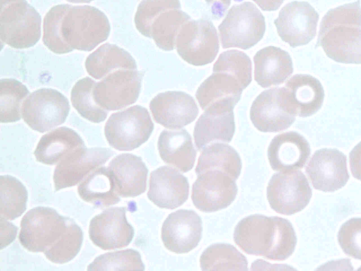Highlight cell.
<instances>
[{
	"instance_id": "obj_28",
	"label": "cell",
	"mask_w": 361,
	"mask_h": 271,
	"mask_svg": "<svg viewBox=\"0 0 361 271\" xmlns=\"http://www.w3.org/2000/svg\"><path fill=\"white\" fill-rule=\"evenodd\" d=\"M85 145L81 137L74 130L62 126L44 135L34 155L37 161L54 165L59 163L74 150Z\"/></svg>"
},
{
	"instance_id": "obj_1",
	"label": "cell",
	"mask_w": 361,
	"mask_h": 271,
	"mask_svg": "<svg viewBox=\"0 0 361 271\" xmlns=\"http://www.w3.org/2000/svg\"><path fill=\"white\" fill-rule=\"evenodd\" d=\"M317 46L343 64H361V7L359 0L331 8L319 25Z\"/></svg>"
},
{
	"instance_id": "obj_17",
	"label": "cell",
	"mask_w": 361,
	"mask_h": 271,
	"mask_svg": "<svg viewBox=\"0 0 361 271\" xmlns=\"http://www.w3.org/2000/svg\"><path fill=\"white\" fill-rule=\"evenodd\" d=\"M200 217L193 210H178L166 217L161 227L164 246L176 253H186L195 248L202 237Z\"/></svg>"
},
{
	"instance_id": "obj_10",
	"label": "cell",
	"mask_w": 361,
	"mask_h": 271,
	"mask_svg": "<svg viewBox=\"0 0 361 271\" xmlns=\"http://www.w3.org/2000/svg\"><path fill=\"white\" fill-rule=\"evenodd\" d=\"M142 74L137 70L118 69L96 83L95 102L107 111L126 107L137 100Z\"/></svg>"
},
{
	"instance_id": "obj_7",
	"label": "cell",
	"mask_w": 361,
	"mask_h": 271,
	"mask_svg": "<svg viewBox=\"0 0 361 271\" xmlns=\"http://www.w3.org/2000/svg\"><path fill=\"white\" fill-rule=\"evenodd\" d=\"M69 111L68 100L62 93L51 88H41L26 97L21 114L32 129L44 133L64 123Z\"/></svg>"
},
{
	"instance_id": "obj_5",
	"label": "cell",
	"mask_w": 361,
	"mask_h": 271,
	"mask_svg": "<svg viewBox=\"0 0 361 271\" xmlns=\"http://www.w3.org/2000/svg\"><path fill=\"white\" fill-rule=\"evenodd\" d=\"M0 35L2 42L16 49L34 46L41 36V17L26 0L1 6Z\"/></svg>"
},
{
	"instance_id": "obj_36",
	"label": "cell",
	"mask_w": 361,
	"mask_h": 271,
	"mask_svg": "<svg viewBox=\"0 0 361 271\" xmlns=\"http://www.w3.org/2000/svg\"><path fill=\"white\" fill-rule=\"evenodd\" d=\"M83 234L80 227L68 218L66 230L61 236L44 252L46 258L52 263L63 264L73 259L80 250Z\"/></svg>"
},
{
	"instance_id": "obj_33",
	"label": "cell",
	"mask_w": 361,
	"mask_h": 271,
	"mask_svg": "<svg viewBox=\"0 0 361 271\" xmlns=\"http://www.w3.org/2000/svg\"><path fill=\"white\" fill-rule=\"evenodd\" d=\"M202 270H247V258L233 246L214 243L208 246L200 259Z\"/></svg>"
},
{
	"instance_id": "obj_4",
	"label": "cell",
	"mask_w": 361,
	"mask_h": 271,
	"mask_svg": "<svg viewBox=\"0 0 361 271\" xmlns=\"http://www.w3.org/2000/svg\"><path fill=\"white\" fill-rule=\"evenodd\" d=\"M154 129L147 109L140 105L112 114L104 126L106 139L121 151L133 150L145 143Z\"/></svg>"
},
{
	"instance_id": "obj_26",
	"label": "cell",
	"mask_w": 361,
	"mask_h": 271,
	"mask_svg": "<svg viewBox=\"0 0 361 271\" xmlns=\"http://www.w3.org/2000/svg\"><path fill=\"white\" fill-rule=\"evenodd\" d=\"M190 17L180 8L164 9L153 16L137 30L152 38L157 47L164 51L173 50L177 36Z\"/></svg>"
},
{
	"instance_id": "obj_14",
	"label": "cell",
	"mask_w": 361,
	"mask_h": 271,
	"mask_svg": "<svg viewBox=\"0 0 361 271\" xmlns=\"http://www.w3.org/2000/svg\"><path fill=\"white\" fill-rule=\"evenodd\" d=\"M126 212L124 207H114L94 216L89 226L92 243L103 250L128 246L134 236V229L128 222Z\"/></svg>"
},
{
	"instance_id": "obj_8",
	"label": "cell",
	"mask_w": 361,
	"mask_h": 271,
	"mask_svg": "<svg viewBox=\"0 0 361 271\" xmlns=\"http://www.w3.org/2000/svg\"><path fill=\"white\" fill-rule=\"evenodd\" d=\"M176 47L178 54L188 64L194 66L210 64L219 49L216 30L208 20H189L180 29Z\"/></svg>"
},
{
	"instance_id": "obj_2",
	"label": "cell",
	"mask_w": 361,
	"mask_h": 271,
	"mask_svg": "<svg viewBox=\"0 0 361 271\" xmlns=\"http://www.w3.org/2000/svg\"><path fill=\"white\" fill-rule=\"evenodd\" d=\"M110 24L106 16L91 6H72L62 23V34L73 49L91 51L107 40Z\"/></svg>"
},
{
	"instance_id": "obj_19",
	"label": "cell",
	"mask_w": 361,
	"mask_h": 271,
	"mask_svg": "<svg viewBox=\"0 0 361 271\" xmlns=\"http://www.w3.org/2000/svg\"><path fill=\"white\" fill-rule=\"evenodd\" d=\"M155 121L166 128L178 129L192 122L199 109L194 99L181 91H166L156 95L149 103Z\"/></svg>"
},
{
	"instance_id": "obj_20",
	"label": "cell",
	"mask_w": 361,
	"mask_h": 271,
	"mask_svg": "<svg viewBox=\"0 0 361 271\" xmlns=\"http://www.w3.org/2000/svg\"><path fill=\"white\" fill-rule=\"evenodd\" d=\"M275 228L276 216L252 215L238 223L233 239L246 253L268 258L273 246Z\"/></svg>"
},
{
	"instance_id": "obj_47",
	"label": "cell",
	"mask_w": 361,
	"mask_h": 271,
	"mask_svg": "<svg viewBox=\"0 0 361 271\" xmlns=\"http://www.w3.org/2000/svg\"><path fill=\"white\" fill-rule=\"evenodd\" d=\"M16 1H19V0H1V6H4L9 3Z\"/></svg>"
},
{
	"instance_id": "obj_13",
	"label": "cell",
	"mask_w": 361,
	"mask_h": 271,
	"mask_svg": "<svg viewBox=\"0 0 361 271\" xmlns=\"http://www.w3.org/2000/svg\"><path fill=\"white\" fill-rule=\"evenodd\" d=\"M114 152L109 148L80 147L56 165L53 175L55 191L73 186L92 171L104 164Z\"/></svg>"
},
{
	"instance_id": "obj_22",
	"label": "cell",
	"mask_w": 361,
	"mask_h": 271,
	"mask_svg": "<svg viewBox=\"0 0 361 271\" xmlns=\"http://www.w3.org/2000/svg\"><path fill=\"white\" fill-rule=\"evenodd\" d=\"M187 178L176 169L162 166L150 174L148 198L161 208L175 209L188 199Z\"/></svg>"
},
{
	"instance_id": "obj_30",
	"label": "cell",
	"mask_w": 361,
	"mask_h": 271,
	"mask_svg": "<svg viewBox=\"0 0 361 271\" xmlns=\"http://www.w3.org/2000/svg\"><path fill=\"white\" fill-rule=\"evenodd\" d=\"M87 73L95 79H101L118 69L136 70L137 64L133 56L116 44L105 43L86 59Z\"/></svg>"
},
{
	"instance_id": "obj_45",
	"label": "cell",
	"mask_w": 361,
	"mask_h": 271,
	"mask_svg": "<svg viewBox=\"0 0 361 271\" xmlns=\"http://www.w3.org/2000/svg\"><path fill=\"white\" fill-rule=\"evenodd\" d=\"M262 10L271 11L277 10L284 0H252Z\"/></svg>"
},
{
	"instance_id": "obj_44",
	"label": "cell",
	"mask_w": 361,
	"mask_h": 271,
	"mask_svg": "<svg viewBox=\"0 0 361 271\" xmlns=\"http://www.w3.org/2000/svg\"><path fill=\"white\" fill-rule=\"evenodd\" d=\"M211 7L212 12L219 16L227 10L231 4V0H205Z\"/></svg>"
},
{
	"instance_id": "obj_11",
	"label": "cell",
	"mask_w": 361,
	"mask_h": 271,
	"mask_svg": "<svg viewBox=\"0 0 361 271\" xmlns=\"http://www.w3.org/2000/svg\"><path fill=\"white\" fill-rule=\"evenodd\" d=\"M318 20V13L308 2L295 1L281 8L274 24L281 40L296 47L314 37Z\"/></svg>"
},
{
	"instance_id": "obj_40",
	"label": "cell",
	"mask_w": 361,
	"mask_h": 271,
	"mask_svg": "<svg viewBox=\"0 0 361 271\" xmlns=\"http://www.w3.org/2000/svg\"><path fill=\"white\" fill-rule=\"evenodd\" d=\"M140 253L133 249L109 252L97 257L87 270H144Z\"/></svg>"
},
{
	"instance_id": "obj_25",
	"label": "cell",
	"mask_w": 361,
	"mask_h": 271,
	"mask_svg": "<svg viewBox=\"0 0 361 271\" xmlns=\"http://www.w3.org/2000/svg\"><path fill=\"white\" fill-rule=\"evenodd\" d=\"M255 80L262 88L283 83L293 72L290 54L274 46L259 50L254 56Z\"/></svg>"
},
{
	"instance_id": "obj_32",
	"label": "cell",
	"mask_w": 361,
	"mask_h": 271,
	"mask_svg": "<svg viewBox=\"0 0 361 271\" xmlns=\"http://www.w3.org/2000/svg\"><path fill=\"white\" fill-rule=\"evenodd\" d=\"M241 168L240 157L234 148L227 144L214 143L206 146L202 152L195 172L198 176L209 170H219L236 180Z\"/></svg>"
},
{
	"instance_id": "obj_27",
	"label": "cell",
	"mask_w": 361,
	"mask_h": 271,
	"mask_svg": "<svg viewBox=\"0 0 361 271\" xmlns=\"http://www.w3.org/2000/svg\"><path fill=\"white\" fill-rule=\"evenodd\" d=\"M158 150L162 160L183 172L192 169L196 157V150L190 135L185 129L164 130L158 139Z\"/></svg>"
},
{
	"instance_id": "obj_38",
	"label": "cell",
	"mask_w": 361,
	"mask_h": 271,
	"mask_svg": "<svg viewBox=\"0 0 361 271\" xmlns=\"http://www.w3.org/2000/svg\"><path fill=\"white\" fill-rule=\"evenodd\" d=\"M70 6V4L54 6L44 18L43 42L56 54H66L74 49L66 42L62 34L63 19Z\"/></svg>"
},
{
	"instance_id": "obj_34",
	"label": "cell",
	"mask_w": 361,
	"mask_h": 271,
	"mask_svg": "<svg viewBox=\"0 0 361 271\" xmlns=\"http://www.w3.org/2000/svg\"><path fill=\"white\" fill-rule=\"evenodd\" d=\"M97 83L90 77L78 80L71 90V99L73 107L85 119L93 123L104 121L108 111L101 107L94 98Z\"/></svg>"
},
{
	"instance_id": "obj_43",
	"label": "cell",
	"mask_w": 361,
	"mask_h": 271,
	"mask_svg": "<svg viewBox=\"0 0 361 271\" xmlns=\"http://www.w3.org/2000/svg\"><path fill=\"white\" fill-rule=\"evenodd\" d=\"M349 157L350 167L353 176L361 181V141L351 150Z\"/></svg>"
},
{
	"instance_id": "obj_23",
	"label": "cell",
	"mask_w": 361,
	"mask_h": 271,
	"mask_svg": "<svg viewBox=\"0 0 361 271\" xmlns=\"http://www.w3.org/2000/svg\"><path fill=\"white\" fill-rule=\"evenodd\" d=\"M307 140L295 131L276 135L267 150L271 168L278 171H290L304 167L310 155Z\"/></svg>"
},
{
	"instance_id": "obj_39",
	"label": "cell",
	"mask_w": 361,
	"mask_h": 271,
	"mask_svg": "<svg viewBox=\"0 0 361 271\" xmlns=\"http://www.w3.org/2000/svg\"><path fill=\"white\" fill-rule=\"evenodd\" d=\"M213 72H223L233 76L242 89L248 86L252 80V64L244 52L232 49L221 53L213 66Z\"/></svg>"
},
{
	"instance_id": "obj_37",
	"label": "cell",
	"mask_w": 361,
	"mask_h": 271,
	"mask_svg": "<svg viewBox=\"0 0 361 271\" xmlns=\"http://www.w3.org/2000/svg\"><path fill=\"white\" fill-rule=\"evenodd\" d=\"M0 113L1 122H16L21 119L23 100L29 95L27 87L13 78L1 80Z\"/></svg>"
},
{
	"instance_id": "obj_9",
	"label": "cell",
	"mask_w": 361,
	"mask_h": 271,
	"mask_svg": "<svg viewBox=\"0 0 361 271\" xmlns=\"http://www.w3.org/2000/svg\"><path fill=\"white\" fill-rule=\"evenodd\" d=\"M270 207L277 213L290 215L302 210L312 197L305 174L298 170L274 174L267 186Z\"/></svg>"
},
{
	"instance_id": "obj_31",
	"label": "cell",
	"mask_w": 361,
	"mask_h": 271,
	"mask_svg": "<svg viewBox=\"0 0 361 271\" xmlns=\"http://www.w3.org/2000/svg\"><path fill=\"white\" fill-rule=\"evenodd\" d=\"M243 89L238 81L231 75L223 72H213L198 88L196 99L200 107L205 110L212 104L230 100L237 104Z\"/></svg>"
},
{
	"instance_id": "obj_29",
	"label": "cell",
	"mask_w": 361,
	"mask_h": 271,
	"mask_svg": "<svg viewBox=\"0 0 361 271\" xmlns=\"http://www.w3.org/2000/svg\"><path fill=\"white\" fill-rule=\"evenodd\" d=\"M80 197L97 207H106L121 200L113 175L109 167L92 171L78 186Z\"/></svg>"
},
{
	"instance_id": "obj_35",
	"label": "cell",
	"mask_w": 361,
	"mask_h": 271,
	"mask_svg": "<svg viewBox=\"0 0 361 271\" xmlns=\"http://www.w3.org/2000/svg\"><path fill=\"white\" fill-rule=\"evenodd\" d=\"M0 181L1 217L15 219L26 210L27 189L18 179L10 175H1Z\"/></svg>"
},
{
	"instance_id": "obj_46",
	"label": "cell",
	"mask_w": 361,
	"mask_h": 271,
	"mask_svg": "<svg viewBox=\"0 0 361 271\" xmlns=\"http://www.w3.org/2000/svg\"><path fill=\"white\" fill-rule=\"evenodd\" d=\"M71 3L80 4V3H90L93 0H67Z\"/></svg>"
},
{
	"instance_id": "obj_15",
	"label": "cell",
	"mask_w": 361,
	"mask_h": 271,
	"mask_svg": "<svg viewBox=\"0 0 361 271\" xmlns=\"http://www.w3.org/2000/svg\"><path fill=\"white\" fill-rule=\"evenodd\" d=\"M313 187L324 192H334L343 188L349 179L346 156L336 149L317 150L306 169Z\"/></svg>"
},
{
	"instance_id": "obj_41",
	"label": "cell",
	"mask_w": 361,
	"mask_h": 271,
	"mask_svg": "<svg viewBox=\"0 0 361 271\" xmlns=\"http://www.w3.org/2000/svg\"><path fill=\"white\" fill-rule=\"evenodd\" d=\"M338 241L346 255L361 260V217L351 218L341 225Z\"/></svg>"
},
{
	"instance_id": "obj_21",
	"label": "cell",
	"mask_w": 361,
	"mask_h": 271,
	"mask_svg": "<svg viewBox=\"0 0 361 271\" xmlns=\"http://www.w3.org/2000/svg\"><path fill=\"white\" fill-rule=\"evenodd\" d=\"M250 116L252 123L262 132H279L289 128L295 120L283 103L281 88L261 92L252 104Z\"/></svg>"
},
{
	"instance_id": "obj_6",
	"label": "cell",
	"mask_w": 361,
	"mask_h": 271,
	"mask_svg": "<svg viewBox=\"0 0 361 271\" xmlns=\"http://www.w3.org/2000/svg\"><path fill=\"white\" fill-rule=\"evenodd\" d=\"M67 221L51 207H34L21 219L19 241L29 251L44 252L61 236Z\"/></svg>"
},
{
	"instance_id": "obj_42",
	"label": "cell",
	"mask_w": 361,
	"mask_h": 271,
	"mask_svg": "<svg viewBox=\"0 0 361 271\" xmlns=\"http://www.w3.org/2000/svg\"><path fill=\"white\" fill-rule=\"evenodd\" d=\"M0 222L1 249H3L15 239L18 227L2 217H0Z\"/></svg>"
},
{
	"instance_id": "obj_24",
	"label": "cell",
	"mask_w": 361,
	"mask_h": 271,
	"mask_svg": "<svg viewBox=\"0 0 361 271\" xmlns=\"http://www.w3.org/2000/svg\"><path fill=\"white\" fill-rule=\"evenodd\" d=\"M120 196L135 197L146 190L148 169L141 157L121 154L109 164Z\"/></svg>"
},
{
	"instance_id": "obj_12",
	"label": "cell",
	"mask_w": 361,
	"mask_h": 271,
	"mask_svg": "<svg viewBox=\"0 0 361 271\" xmlns=\"http://www.w3.org/2000/svg\"><path fill=\"white\" fill-rule=\"evenodd\" d=\"M235 181L219 170H209L198 175L192 188L191 198L194 205L204 212L227 207L238 193Z\"/></svg>"
},
{
	"instance_id": "obj_3",
	"label": "cell",
	"mask_w": 361,
	"mask_h": 271,
	"mask_svg": "<svg viewBox=\"0 0 361 271\" xmlns=\"http://www.w3.org/2000/svg\"><path fill=\"white\" fill-rule=\"evenodd\" d=\"M265 29L264 17L254 4L234 5L219 25L222 47L250 49L261 40Z\"/></svg>"
},
{
	"instance_id": "obj_16",
	"label": "cell",
	"mask_w": 361,
	"mask_h": 271,
	"mask_svg": "<svg viewBox=\"0 0 361 271\" xmlns=\"http://www.w3.org/2000/svg\"><path fill=\"white\" fill-rule=\"evenodd\" d=\"M236 104L224 100L212 104L200 116L194 128V139L200 150L212 142H230L235 132L233 108Z\"/></svg>"
},
{
	"instance_id": "obj_18",
	"label": "cell",
	"mask_w": 361,
	"mask_h": 271,
	"mask_svg": "<svg viewBox=\"0 0 361 271\" xmlns=\"http://www.w3.org/2000/svg\"><path fill=\"white\" fill-rule=\"evenodd\" d=\"M286 109L293 115L307 117L322 107L324 91L320 81L307 74L292 76L281 88Z\"/></svg>"
}]
</instances>
